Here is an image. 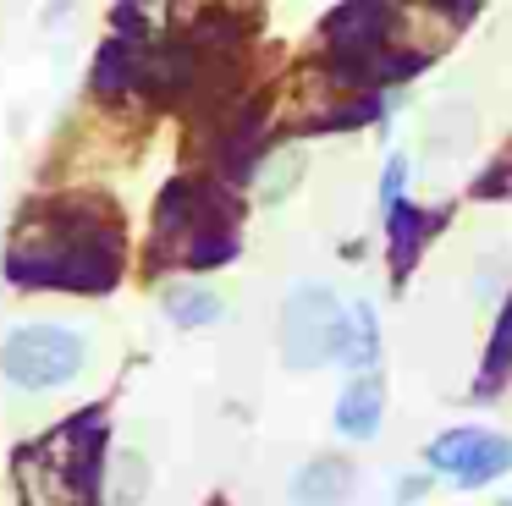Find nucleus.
<instances>
[{
    "label": "nucleus",
    "instance_id": "obj_7",
    "mask_svg": "<svg viewBox=\"0 0 512 506\" xmlns=\"http://www.w3.org/2000/svg\"><path fill=\"white\" fill-rule=\"evenodd\" d=\"M160 308H166L171 325H182V330H204V325H215V319L226 314V297H221V292H210V286H199V281H177V286H166Z\"/></svg>",
    "mask_w": 512,
    "mask_h": 506
},
{
    "label": "nucleus",
    "instance_id": "obj_1",
    "mask_svg": "<svg viewBox=\"0 0 512 506\" xmlns=\"http://www.w3.org/2000/svg\"><path fill=\"white\" fill-rule=\"evenodd\" d=\"M6 275H12L17 286L100 292V286L116 281V226H105V215L83 220L78 209H67V220H56V226L28 220L23 237H12Z\"/></svg>",
    "mask_w": 512,
    "mask_h": 506
},
{
    "label": "nucleus",
    "instance_id": "obj_11",
    "mask_svg": "<svg viewBox=\"0 0 512 506\" xmlns=\"http://www.w3.org/2000/svg\"><path fill=\"white\" fill-rule=\"evenodd\" d=\"M138 479H144V462H138V457H122V490H116V501H122V506L138 501Z\"/></svg>",
    "mask_w": 512,
    "mask_h": 506
},
{
    "label": "nucleus",
    "instance_id": "obj_5",
    "mask_svg": "<svg viewBox=\"0 0 512 506\" xmlns=\"http://www.w3.org/2000/svg\"><path fill=\"white\" fill-rule=\"evenodd\" d=\"M386 418V380L380 374H353L347 391L336 396V429L347 440H375Z\"/></svg>",
    "mask_w": 512,
    "mask_h": 506
},
{
    "label": "nucleus",
    "instance_id": "obj_13",
    "mask_svg": "<svg viewBox=\"0 0 512 506\" xmlns=\"http://www.w3.org/2000/svg\"><path fill=\"white\" fill-rule=\"evenodd\" d=\"M501 506H512V501H501Z\"/></svg>",
    "mask_w": 512,
    "mask_h": 506
},
{
    "label": "nucleus",
    "instance_id": "obj_8",
    "mask_svg": "<svg viewBox=\"0 0 512 506\" xmlns=\"http://www.w3.org/2000/svg\"><path fill=\"white\" fill-rule=\"evenodd\" d=\"M375 358H380V319L369 303H353L347 308V347H342V363L353 374H375Z\"/></svg>",
    "mask_w": 512,
    "mask_h": 506
},
{
    "label": "nucleus",
    "instance_id": "obj_10",
    "mask_svg": "<svg viewBox=\"0 0 512 506\" xmlns=\"http://www.w3.org/2000/svg\"><path fill=\"white\" fill-rule=\"evenodd\" d=\"M402 182H408V160H402V154H391L386 176H380V204H386V215L402 204Z\"/></svg>",
    "mask_w": 512,
    "mask_h": 506
},
{
    "label": "nucleus",
    "instance_id": "obj_6",
    "mask_svg": "<svg viewBox=\"0 0 512 506\" xmlns=\"http://www.w3.org/2000/svg\"><path fill=\"white\" fill-rule=\"evenodd\" d=\"M353 495V462L347 457H309L292 473V506H342Z\"/></svg>",
    "mask_w": 512,
    "mask_h": 506
},
{
    "label": "nucleus",
    "instance_id": "obj_9",
    "mask_svg": "<svg viewBox=\"0 0 512 506\" xmlns=\"http://www.w3.org/2000/svg\"><path fill=\"white\" fill-rule=\"evenodd\" d=\"M298 171H303V154H298V149L276 154V160L265 165V182H259V198H265V204H276V198H287L292 187H298Z\"/></svg>",
    "mask_w": 512,
    "mask_h": 506
},
{
    "label": "nucleus",
    "instance_id": "obj_4",
    "mask_svg": "<svg viewBox=\"0 0 512 506\" xmlns=\"http://www.w3.org/2000/svg\"><path fill=\"white\" fill-rule=\"evenodd\" d=\"M424 462H430V473L452 479L457 490H479V484L501 479L512 468V440L490 435V429H446V435L430 440Z\"/></svg>",
    "mask_w": 512,
    "mask_h": 506
},
{
    "label": "nucleus",
    "instance_id": "obj_12",
    "mask_svg": "<svg viewBox=\"0 0 512 506\" xmlns=\"http://www.w3.org/2000/svg\"><path fill=\"white\" fill-rule=\"evenodd\" d=\"M424 490H430V479H424V473H408V479H397V506L424 501Z\"/></svg>",
    "mask_w": 512,
    "mask_h": 506
},
{
    "label": "nucleus",
    "instance_id": "obj_2",
    "mask_svg": "<svg viewBox=\"0 0 512 506\" xmlns=\"http://www.w3.org/2000/svg\"><path fill=\"white\" fill-rule=\"evenodd\" d=\"M347 308L331 286L303 281L292 286L287 308H281V358L292 369H320V363H342L347 347Z\"/></svg>",
    "mask_w": 512,
    "mask_h": 506
},
{
    "label": "nucleus",
    "instance_id": "obj_3",
    "mask_svg": "<svg viewBox=\"0 0 512 506\" xmlns=\"http://www.w3.org/2000/svg\"><path fill=\"white\" fill-rule=\"evenodd\" d=\"M83 358H89V347L67 325H17L0 341V374L17 391H61L83 374Z\"/></svg>",
    "mask_w": 512,
    "mask_h": 506
}]
</instances>
